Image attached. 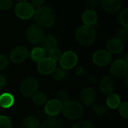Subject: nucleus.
Wrapping results in <instances>:
<instances>
[{"label": "nucleus", "instance_id": "1", "mask_svg": "<svg viewBox=\"0 0 128 128\" xmlns=\"http://www.w3.org/2000/svg\"><path fill=\"white\" fill-rule=\"evenodd\" d=\"M33 17L37 25L42 28H49L54 25L56 15L54 10L50 6L44 5L35 9Z\"/></svg>", "mask_w": 128, "mask_h": 128}, {"label": "nucleus", "instance_id": "2", "mask_svg": "<svg viewBox=\"0 0 128 128\" xmlns=\"http://www.w3.org/2000/svg\"><path fill=\"white\" fill-rule=\"evenodd\" d=\"M75 38L76 41L83 46H90L94 43L97 38L95 26H80L76 31Z\"/></svg>", "mask_w": 128, "mask_h": 128}, {"label": "nucleus", "instance_id": "3", "mask_svg": "<svg viewBox=\"0 0 128 128\" xmlns=\"http://www.w3.org/2000/svg\"><path fill=\"white\" fill-rule=\"evenodd\" d=\"M62 112L65 118L70 120H77L80 118L84 112V109L80 103L76 101H70L62 104Z\"/></svg>", "mask_w": 128, "mask_h": 128}, {"label": "nucleus", "instance_id": "4", "mask_svg": "<svg viewBox=\"0 0 128 128\" xmlns=\"http://www.w3.org/2000/svg\"><path fill=\"white\" fill-rule=\"evenodd\" d=\"M26 37L30 44L33 45H39L43 42L45 37L44 29L36 23L32 24L26 29Z\"/></svg>", "mask_w": 128, "mask_h": 128}, {"label": "nucleus", "instance_id": "5", "mask_svg": "<svg viewBox=\"0 0 128 128\" xmlns=\"http://www.w3.org/2000/svg\"><path fill=\"white\" fill-rule=\"evenodd\" d=\"M39 87L38 81L34 78H26L23 79L20 85V91L21 94L26 98L32 97L34 94L38 92Z\"/></svg>", "mask_w": 128, "mask_h": 128}, {"label": "nucleus", "instance_id": "6", "mask_svg": "<svg viewBox=\"0 0 128 128\" xmlns=\"http://www.w3.org/2000/svg\"><path fill=\"white\" fill-rule=\"evenodd\" d=\"M35 8L30 4V2H18L14 7V14L16 16L24 20H29L34 17Z\"/></svg>", "mask_w": 128, "mask_h": 128}, {"label": "nucleus", "instance_id": "7", "mask_svg": "<svg viewBox=\"0 0 128 128\" xmlns=\"http://www.w3.org/2000/svg\"><path fill=\"white\" fill-rule=\"evenodd\" d=\"M29 56L28 48L23 45L16 46L13 48L9 54V60L13 63H21L24 62Z\"/></svg>", "mask_w": 128, "mask_h": 128}, {"label": "nucleus", "instance_id": "8", "mask_svg": "<svg viewBox=\"0 0 128 128\" xmlns=\"http://www.w3.org/2000/svg\"><path fill=\"white\" fill-rule=\"evenodd\" d=\"M112 60V54L106 50H98L94 53L92 56V61L93 63L99 66V67H104L109 66Z\"/></svg>", "mask_w": 128, "mask_h": 128}, {"label": "nucleus", "instance_id": "9", "mask_svg": "<svg viewBox=\"0 0 128 128\" xmlns=\"http://www.w3.org/2000/svg\"><path fill=\"white\" fill-rule=\"evenodd\" d=\"M59 62L62 69L69 70L75 67L77 64L78 56L74 51H68L62 54Z\"/></svg>", "mask_w": 128, "mask_h": 128}, {"label": "nucleus", "instance_id": "10", "mask_svg": "<svg viewBox=\"0 0 128 128\" xmlns=\"http://www.w3.org/2000/svg\"><path fill=\"white\" fill-rule=\"evenodd\" d=\"M128 70V63L124 60H116L110 67V74L115 78H122L127 75Z\"/></svg>", "mask_w": 128, "mask_h": 128}, {"label": "nucleus", "instance_id": "11", "mask_svg": "<svg viewBox=\"0 0 128 128\" xmlns=\"http://www.w3.org/2000/svg\"><path fill=\"white\" fill-rule=\"evenodd\" d=\"M97 97V92L90 87L84 88L80 93V100L82 103L86 106H94L96 103Z\"/></svg>", "mask_w": 128, "mask_h": 128}, {"label": "nucleus", "instance_id": "12", "mask_svg": "<svg viewBox=\"0 0 128 128\" xmlns=\"http://www.w3.org/2000/svg\"><path fill=\"white\" fill-rule=\"evenodd\" d=\"M100 5L105 11L110 14H116L120 12L123 9L124 1L123 0H101Z\"/></svg>", "mask_w": 128, "mask_h": 128}, {"label": "nucleus", "instance_id": "13", "mask_svg": "<svg viewBox=\"0 0 128 128\" xmlns=\"http://www.w3.org/2000/svg\"><path fill=\"white\" fill-rule=\"evenodd\" d=\"M56 68V63L52 61L49 57H45L38 63L37 69L41 75H48L52 74L53 70Z\"/></svg>", "mask_w": 128, "mask_h": 128}, {"label": "nucleus", "instance_id": "14", "mask_svg": "<svg viewBox=\"0 0 128 128\" xmlns=\"http://www.w3.org/2000/svg\"><path fill=\"white\" fill-rule=\"evenodd\" d=\"M99 89L102 94L109 95L114 93L116 90V83L110 76H104L100 80Z\"/></svg>", "mask_w": 128, "mask_h": 128}, {"label": "nucleus", "instance_id": "15", "mask_svg": "<svg viewBox=\"0 0 128 128\" xmlns=\"http://www.w3.org/2000/svg\"><path fill=\"white\" fill-rule=\"evenodd\" d=\"M62 109V103L57 99H52L46 102L45 104V112L50 117H55L58 115Z\"/></svg>", "mask_w": 128, "mask_h": 128}, {"label": "nucleus", "instance_id": "16", "mask_svg": "<svg viewBox=\"0 0 128 128\" xmlns=\"http://www.w3.org/2000/svg\"><path fill=\"white\" fill-rule=\"evenodd\" d=\"M106 48V51H108L111 54H118L123 51L124 48V43L120 38L113 37L107 41Z\"/></svg>", "mask_w": 128, "mask_h": 128}, {"label": "nucleus", "instance_id": "17", "mask_svg": "<svg viewBox=\"0 0 128 128\" xmlns=\"http://www.w3.org/2000/svg\"><path fill=\"white\" fill-rule=\"evenodd\" d=\"M82 20L83 25L94 26L97 24L98 20V14L97 11L92 8L87 9L82 14Z\"/></svg>", "mask_w": 128, "mask_h": 128}, {"label": "nucleus", "instance_id": "18", "mask_svg": "<svg viewBox=\"0 0 128 128\" xmlns=\"http://www.w3.org/2000/svg\"><path fill=\"white\" fill-rule=\"evenodd\" d=\"M43 44H44V49L50 53L51 51L57 48L58 41L57 38L53 35L50 34L44 37Z\"/></svg>", "mask_w": 128, "mask_h": 128}, {"label": "nucleus", "instance_id": "19", "mask_svg": "<svg viewBox=\"0 0 128 128\" xmlns=\"http://www.w3.org/2000/svg\"><path fill=\"white\" fill-rule=\"evenodd\" d=\"M46 51L44 49V48L34 47L29 53V56L34 62L38 63L46 57Z\"/></svg>", "mask_w": 128, "mask_h": 128}, {"label": "nucleus", "instance_id": "20", "mask_svg": "<svg viewBox=\"0 0 128 128\" xmlns=\"http://www.w3.org/2000/svg\"><path fill=\"white\" fill-rule=\"evenodd\" d=\"M106 106L108 108H110L111 109H116L118 108V106L121 104V98L117 94L112 93L107 95V97L106 99Z\"/></svg>", "mask_w": 128, "mask_h": 128}, {"label": "nucleus", "instance_id": "21", "mask_svg": "<svg viewBox=\"0 0 128 128\" xmlns=\"http://www.w3.org/2000/svg\"><path fill=\"white\" fill-rule=\"evenodd\" d=\"M14 97L10 93H4L0 96V106L9 109L14 104Z\"/></svg>", "mask_w": 128, "mask_h": 128}, {"label": "nucleus", "instance_id": "22", "mask_svg": "<svg viewBox=\"0 0 128 128\" xmlns=\"http://www.w3.org/2000/svg\"><path fill=\"white\" fill-rule=\"evenodd\" d=\"M42 125L45 128H62V121L56 116L49 117L45 120Z\"/></svg>", "mask_w": 128, "mask_h": 128}, {"label": "nucleus", "instance_id": "23", "mask_svg": "<svg viewBox=\"0 0 128 128\" xmlns=\"http://www.w3.org/2000/svg\"><path fill=\"white\" fill-rule=\"evenodd\" d=\"M23 125L25 128H39L40 124L39 120L36 117L33 115H28L25 118L23 121Z\"/></svg>", "mask_w": 128, "mask_h": 128}, {"label": "nucleus", "instance_id": "24", "mask_svg": "<svg viewBox=\"0 0 128 128\" xmlns=\"http://www.w3.org/2000/svg\"><path fill=\"white\" fill-rule=\"evenodd\" d=\"M32 100L35 105L41 106H44L46 103L47 97H46V94H44V92L38 91L32 97Z\"/></svg>", "mask_w": 128, "mask_h": 128}, {"label": "nucleus", "instance_id": "25", "mask_svg": "<svg viewBox=\"0 0 128 128\" xmlns=\"http://www.w3.org/2000/svg\"><path fill=\"white\" fill-rule=\"evenodd\" d=\"M93 110L98 116L102 117L106 115L108 112V107L106 106V105L102 103H96L94 105Z\"/></svg>", "mask_w": 128, "mask_h": 128}, {"label": "nucleus", "instance_id": "26", "mask_svg": "<svg viewBox=\"0 0 128 128\" xmlns=\"http://www.w3.org/2000/svg\"><path fill=\"white\" fill-rule=\"evenodd\" d=\"M118 20L123 28L128 29V9L127 8H123L120 11Z\"/></svg>", "mask_w": 128, "mask_h": 128}, {"label": "nucleus", "instance_id": "27", "mask_svg": "<svg viewBox=\"0 0 128 128\" xmlns=\"http://www.w3.org/2000/svg\"><path fill=\"white\" fill-rule=\"evenodd\" d=\"M52 76L56 81H61L65 77V72L62 69L56 68L52 72Z\"/></svg>", "mask_w": 128, "mask_h": 128}, {"label": "nucleus", "instance_id": "28", "mask_svg": "<svg viewBox=\"0 0 128 128\" xmlns=\"http://www.w3.org/2000/svg\"><path fill=\"white\" fill-rule=\"evenodd\" d=\"M118 111L119 114L122 117H123L125 119L128 118V103L127 101H124L123 103H121L120 106H118Z\"/></svg>", "mask_w": 128, "mask_h": 128}, {"label": "nucleus", "instance_id": "29", "mask_svg": "<svg viewBox=\"0 0 128 128\" xmlns=\"http://www.w3.org/2000/svg\"><path fill=\"white\" fill-rule=\"evenodd\" d=\"M72 128H94V124L91 121L82 120V121L76 122L73 125Z\"/></svg>", "mask_w": 128, "mask_h": 128}, {"label": "nucleus", "instance_id": "30", "mask_svg": "<svg viewBox=\"0 0 128 128\" xmlns=\"http://www.w3.org/2000/svg\"><path fill=\"white\" fill-rule=\"evenodd\" d=\"M62 55V53L61 50L57 48H56V49H54V50H52V51H51L50 52L49 58L51 59L55 63H56L57 61H59Z\"/></svg>", "mask_w": 128, "mask_h": 128}, {"label": "nucleus", "instance_id": "31", "mask_svg": "<svg viewBox=\"0 0 128 128\" xmlns=\"http://www.w3.org/2000/svg\"><path fill=\"white\" fill-rule=\"evenodd\" d=\"M0 128H12V122L8 117L0 115Z\"/></svg>", "mask_w": 128, "mask_h": 128}, {"label": "nucleus", "instance_id": "32", "mask_svg": "<svg viewBox=\"0 0 128 128\" xmlns=\"http://www.w3.org/2000/svg\"><path fill=\"white\" fill-rule=\"evenodd\" d=\"M14 0H0V11H4L10 9L14 5Z\"/></svg>", "mask_w": 128, "mask_h": 128}, {"label": "nucleus", "instance_id": "33", "mask_svg": "<svg viewBox=\"0 0 128 128\" xmlns=\"http://www.w3.org/2000/svg\"><path fill=\"white\" fill-rule=\"evenodd\" d=\"M57 100L60 101L62 104L68 102L69 100V94L67 91H60L57 93L56 94Z\"/></svg>", "mask_w": 128, "mask_h": 128}, {"label": "nucleus", "instance_id": "34", "mask_svg": "<svg viewBox=\"0 0 128 128\" xmlns=\"http://www.w3.org/2000/svg\"><path fill=\"white\" fill-rule=\"evenodd\" d=\"M117 38H120L123 41H126L128 39V29L122 28L117 32Z\"/></svg>", "mask_w": 128, "mask_h": 128}, {"label": "nucleus", "instance_id": "35", "mask_svg": "<svg viewBox=\"0 0 128 128\" xmlns=\"http://www.w3.org/2000/svg\"><path fill=\"white\" fill-rule=\"evenodd\" d=\"M9 64L8 58L6 55L0 54V71L4 69Z\"/></svg>", "mask_w": 128, "mask_h": 128}, {"label": "nucleus", "instance_id": "36", "mask_svg": "<svg viewBox=\"0 0 128 128\" xmlns=\"http://www.w3.org/2000/svg\"><path fill=\"white\" fill-rule=\"evenodd\" d=\"M30 4L36 8H40L45 4V0H30Z\"/></svg>", "mask_w": 128, "mask_h": 128}, {"label": "nucleus", "instance_id": "37", "mask_svg": "<svg viewBox=\"0 0 128 128\" xmlns=\"http://www.w3.org/2000/svg\"><path fill=\"white\" fill-rule=\"evenodd\" d=\"M75 72L77 75H84L86 74V69L83 66H79L76 69Z\"/></svg>", "mask_w": 128, "mask_h": 128}, {"label": "nucleus", "instance_id": "38", "mask_svg": "<svg viewBox=\"0 0 128 128\" xmlns=\"http://www.w3.org/2000/svg\"><path fill=\"white\" fill-rule=\"evenodd\" d=\"M6 84V78L3 75H0V89L3 88Z\"/></svg>", "mask_w": 128, "mask_h": 128}, {"label": "nucleus", "instance_id": "39", "mask_svg": "<svg viewBox=\"0 0 128 128\" xmlns=\"http://www.w3.org/2000/svg\"><path fill=\"white\" fill-rule=\"evenodd\" d=\"M89 81L92 84H96L98 82V79L94 76H90L89 77Z\"/></svg>", "mask_w": 128, "mask_h": 128}, {"label": "nucleus", "instance_id": "40", "mask_svg": "<svg viewBox=\"0 0 128 128\" xmlns=\"http://www.w3.org/2000/svg\"><path fill=\"white\" fill-rule=\"evenodd\" d=\"M16 1H17L18 2H28L30 0H16Z\"/></svg>", "mask_w": 128, "mask_h": 128}, {"label": "nucleus", "instance_id": "41", "mask_svg": "<svg viewBox=\"0 0 128 128\" xmlns=\"http://www.w3.org/2000/svg\"><path fill=\"white\" fill-rule=\"evenodd\" d=\"M39 128H45V127H44V126H43V125L41 124V125H40V127H39Z\"/></svg>", "mask_w": 128, "mask_h": 128}, {"label": "nucleus", "instance_id": "42", "mask_svg": "<svg viewBox=\"0 0 128 128\" xmlns=\"http://www.w3.org/2000/svg\"><path fill=\"white\" fill-rule=\"evenodd\" d=\"M19 128H25L24 127H19Z\"/></svg>", "mask_w": 128, "mask_h": 128}]
</instances>
